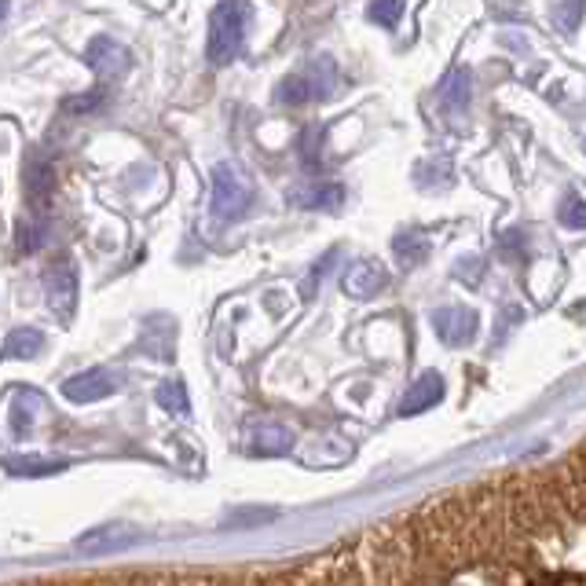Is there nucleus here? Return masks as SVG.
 I'll list each match as a JSON object with an SVG mask.
<instances>
[{"label":"nucleus","instance_id":"obj_1","mask_svg":"<svg viewBox=\"0 0 586 586\" xmlns=\"http://www.w3.org/2000/svg\"><path fill=\"white\" fill-rule=\"evenodd\" d=\"M583 451L422 502L286 568L128 572L19 586H586Z\"/></svg>","mask_w":586,"mask_h":586},{"label":"nucleus","instance_id":"obj_2","mask_svg":"<svg viewBox=\"0 0 586 586\" xmlns=\"http://www.w3.org/2000/svg\"><path fill=\"white\" fill-rule=\"evenodd\" d=\"M246 19H249L246 0H220V4L213 8L209 41H206V55H209L213 66H227L238 52H243Z\"/></svg>","mask_w":586,"mask_h":586},{"label":"nucleus","instance_id":"obj_3","mask_svg":"<svg viewBox=\"0 0 586 586\" xmlns=\"http://www.w3.org/2000/svg\"><path fill=\"white\" fill-rule=\"evenodd\" d=\"M249 198H254V187L243 173L235 169V165H217L213 169V187H209V213L217 220H235L243 217Z\"/></svg>","mask_w":586,"mask_h":586},{"label":"nucleus","instance_id":"obj_4","mask_svg":"<svg viewBox=\"0 0 586 586\" xmlns=\"http://www.w3.org/2000/svg\"><path fill=\"white\" fill-rule=\"evenodd\" d=\"M433 327H436V338L444 341L448 349H462V345H470L476 338L481 319H476V312H470V308H436Z\"/></svg>","mask_w":586,"mask_h":586},{"label":"nucleus","instance_id":"obj_5","mask_svg":"<svg viewBox=\"0 0 586 586\" xmlns=\"http://www.w3.org/2000/svg\"><path fill=\"white\" fill-rule=\"evenodd\" d=\"M44 294H48V305H52L55 316H70V312H74L78 271H74V265H70V260H55V265L44 271Z\"/></svg>","mask_w":586,"mask_h":586},{"label":"nucleus","instance_id":"obj_6","mask_svg":"<svg viewBox=\"0 0 586 586\" xmlns=\"http://www.w3.org/2000/svg\"><path fill=\"white\" fill-rule=\"evenodd\" d=\"M114 389H117V381H114L111 370H103V367L81 370V374H74V378L63 381V397H66L70 403H95V400H106V397H114Z\"/></svg>","mask_w":586,"mask_h":586},{"label":"nucleus","instance_id":"obj_7","mask_svg":"<svg viewBox=\"0 0 586 586\" xmlns=\"http://www.w3.org/2000/svg\"><path fill=\"white\" fill-rule=\"evenodd\" d=\"M345 294L356 297V301H370V297H378L381 290L389 286V271L378 265V260H356V265L345 271Z\"/></svg>","mask_w":586,"mask_h":586},{"label":"nucleus","instance_id":"obj_8","mask_svg":"<svg viewBox=\"0 0 586 586\" xmlns=\"http://www.w3.org/2000/svg\"><path fill=\"white\" fill-rule=\"evenodd\" d=\"M85 63L100 74L103 81H111L117 74H125L128 70V52L117 41L111 38H95L89 48H85Z\"/></svg>","mask_w":586,"mask_h":586},{"label":"nucleus","instance_id":"obj_9","mask_svg":"<svg viewBox=\"0 0 586 586\" xmlns=\"http://www.w3.org/2000/svg\"><path fill=\"white\" fill-rule=\"evenodd\" d=\"M444 389H448L444 378L429 370V374H422L411 389H407V397L400 403V418H414V414L429 411V407H436L440 400H444Z\"/></svg>","mask_w":586,"mask_h":586},{"label":"nucleus","instance_id":"obj_10","mask_svg":"<svg viewBox=\"0 0 586 586\" xmlns=\"http://www.w3.org/2000/svg\"><path fill=\"white\" fill-rule=\"evenodd\" d=\"M133 543H136L133 528H125V524H103V528L89 532L85 539L78 543V554H85V557H103V554H114V549L133 546Z\"/></svg>","mask_w":586,"mask_h":586},{"label":"nucleus","instance_id":"obj_11","mask_svg":"<svg viewBox=\"0 0 586 586\" xmlns=\"http://www.w3.org/2000/svg\"><path fill=\"white\" fill-rule=\"evenodd\" d=\"M301 81H305V89H308V103H312V100H327V95L333 92V85H338V66H333L330 55H316L312 63L301 70Z\"/></svg>","mask_w":586,"mask_h":586},{"label":"nucleus","instance_id":"obj_12","mask_svg":"<svg viewBox=\"0 0 586 586\" xmlns=\"http://www.w3.org/2000/svg\"><path fill=\"white\" fill-rule=\"evenodd\" d=\"M27 195H30V206L44 213L48 209V202H52L55 195V165L52 162H30V169H27Z\"/></svg>","mask_w":586,"mask_h":586},{"label":"nucleus","instance_id":"obj_13","mask_svg":"<svg viewBox=\"0 0 586 586\" xmlns=\"http://www.w3.org/2000/svg\"><path fill=\"white\" fill-rule=\"evenodd\" d=\"M470 100H473V74L465 66H454L444 78V85H440V103H444V111L462 114Z\"/></svg>","mask_w":586,"mask_h":586},{"label":"nucleus","instance_id":"obj_14","mask_svg":"<svg viewBox=\"0 0 586 586\" xmlns=\"http://www.w3.org/2000/svg\"><path fill=\"white\" fill-rule=\"evenodd\" d=\"M41 349H44V333L33 327H19L0 341V360H33Z\"/></svg>","mask_w":586,"mask_h":586},{"label":"nucleus","instance_id":"obj_15","mask_svg":"<svg viewBox=\"0 0 586 586\" xmlns=\"http://www.w3.org/2000/svg\"><path fill=\"white\" fill-rule=\"evenodd\" d=\"M392 254H397L400 268H418L429 257V238L425 232H400L392 238Z\"/></svg>","mask_w":586,"mask_h":586},{"label":"nucleus","instance_id":"obj_16","mask_svg":"<svg viewBox=\"0 0 586 586\" xmlns=\"http://www.w3.org/2000/svg\"><path fill=\"white\" fill-rule=\"evenodd\" d=\"M294 202L305 209H338L345 202V187L341 184H316L308 191H297Z\"/></svg>","mask_w":586,"mask_h":586},{"label":"nucleus","instance_id":"obj_17","mask_svg":"<svg viewBox=\"0 0 586 586\" xmlns=\"http://www.w3.org/2000/svg\"><path fill=\"white\" fill-rule=\"evenodd\" d=\"M4 470L11 476H52V473H63L66 462L63 459H4Z\"/></svg>","mask_w":586,"mask_h":586},{"label":"nucleus","instance_id":"obj_18","mask_svg":"<svg viewBox=\"0 0 586 586\" xmlns=\"http://www.w3.org/2000/svg\"><path fill=\"white\" fill-rule=\"evenodd\" d=\"M254 448L260 454H286L294 448V433L290 429H282V425H268L254 436Z\"/></svg>","mask_w":586,"mask_h":586},{"label":"nucleus","instance_id":"obj_19","mask_svg":"<svg viewBox=\"0 0 586 586\" xmlns=\"http://www.w3.org/2000/svg\"><path fill=\"white\" fill-rule=\"evenodd\" d=\"M154 400H158L165 411H173V414H187L191 411L184 381H165V385H158V392H154Z\"/></svg>","mask_w":586,"mask_h":586},{"label":"nucleus","instance_id":"obj_20","mask_svg":"<svg viewBox=\"0 0 586 586\" xmlns=\"http://www.w3.org/2000/svg\"><path fill=\"white\" fill-rule=\"evenodd\" d=\"M403 8H407V0H370L367 16H370V22H378V27L392 30L403 19Z\"/></svg>","mask_w":586,"mask_h":586},{"label":"nucleus","instance_id":"obj_21","mask_svg":"<svg viewBox=\"0 0 586 586\" xmlns=\"http://www.w3.org/2000/svg\"><path fill=\"white\" fill-rule=\"evenodd\" d=\"M103 106V92H89V95H70V100H63V111L66 114H92Z\"/></svg>","mask_w":586,"mask_h":586},{"label":"nucleus","instance_id":"obj_22","mask_svg":"<svg viewBox=\"0 0 586 586\" xmlns=\"http://www.w3.org/2000/svg\"><path fill=\"white\" fill-rule=\"evenodd\" d=\"M557 27L572 33V30H579V19H583V0H565V4L557 8Z\"/></svg>","mask_w":586,"mask_h":586},{"label":"nucleus","instance_id":"obj_23","mask_svg":"<svg viewBox=\"0 0 586 586\" xmlns=\"http://www.w3.org/2000/svg\"><path fill=\"white\" fill-rule=\"evenodd\" d=\"M557 220H561V227H572V232H579V227H583V198L579 195H568V202L557 213Z\"/></svg>","mask_w":586,"mask_h":586},{"label":"nucleus","instance_id":"obj_24","mask_svg":"<svg viewBox=\"0 0 586 586\" xmlns=\"http://www.w3.org/2000/svg\"><path fill=\"white\" fill-rule=\"evenodd\" d=\"M275 513L271 510H260V513H232V517H227L224 524L227 528H246V524H257V521H271Z\"/></svg>","mask_w":586,"mask_h":586},{"label":"nucleus","instance_id":"obj_25","mask_svg":"<svg viewBox=\"0 0 586 586\" xmlns=\"http://www.w3.org/2000/svg\"><path fill=\"white\" fill-rule=\"evenodd\" d=\"M19 243H22V254L38 249L41 246V227H33V232H30V224H19Z\"/></svg>","mask_w":586,"mask_h":586},{"label":"nucleus","instance_id":"obj_26","mask_svg":"<svg viewBox=\"0 0 586 586\" xmlns=\"http://www.w3.org/2000/svg\"><path fill=\"white\" fill-rule=\"evenodd\" d=\"M4 16H8V0H0V22H4Z\"/></svg>","mask_w":586,"mask_h":586}]
</instances>
